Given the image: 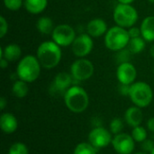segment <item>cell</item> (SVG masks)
I'll list each match as a JSON object with an SVG mask.
<instances>
[{
	"label": "cell",
	"instance_id": "41",
	"mask_svg": "<svg viewBox=\"0 0 154 154\" xmlns=\"http://www.w3.org/2000/svg\"><path fill=\"white\" fill-rule=\"evenodd\" d=\"M153 73H154V69H153Z\"/></svg>",
	"mask_w": 154,
	"mask_h": 154
},
{
	"label": "cell",
	"instance_id": "12",
	"mask_svg": "<svg viewBox=\"0 0 154 154\" xmlns=\"http://www.w3.org/2000/svg\"><path fill=\"white\" fill-rule=\"evenodd\" d=\"M116 79L120 84L132 85L137 78V69L133 63L124 62L118 64L116 68Z\"/></svg>",
	"mask_w": 154,
	"mask_h": 154
},
{
	"label": "cell",
	"instance_id": "38",
	"mask_svg": "<svg viewBox=\"0 0 154 154\" xmlns=\"http://www.w3.org/2000/svg\"><path fill=\"white\" fill-rule=\"evenodd\" d=\"M134 154H147V152H135Z\"/></svg>",
	"mask_w": 154,
	"mask_h": 154
},
{
	"label": "cell",
	"instance_id": "11",
	"mask_svg": "<svg viewBox=\"0 0 154 154\" xmlns=\"http://www.w3.org/2000/svg\"><path fill=\"white\" fill-rule=\"evenodd\" d=\"M111 145L117 154H132L135 147V142L131 134L121 133L113 137Z\"/></svg>",
	"mask_w": 154,
	"mask_h": 154
},
{
	"label": "cell",
	"instance_id": "8",
	"mask_svg": "<svg viewBox=\"0 0 154 154\" xmlns=\"http://www.w3.org/2000/svg\"><path fill=\"white\" fill-rule=\"evenodd\" d=\"M76 37L77 34L74 28L67 23L58 24L51 33V40L60 47L71 46Z\"/></svg>",
	"mask_w": 154,
	"mask_h": 154
},
{
	"label": "cell",
	"instance_id": "3",
	"mask_svg": "<svg viewBox=\"0 0 154 154\" xmlns=\"http://www.w3.org/2000/svg\"><path fill=\"white\" fill-rule=\"evenodd\" d=\"M42 69L37 57L28 54L18 61L16 66V76L19 79L27 83H32L40 77Z\"/></svg>",
	"mask_w": 154,
	"mask_h": 154
},
{
	"label": "cell",
	"instance_id": "17",
	"mask_svg": "<svg viewBox=\"0 0 154 154\" xmlns=\"http://www.w3.org/2000/svg\"><path fill=\"white\" fill-rule=\"evenodd\" d=\"M0 128L6 134H14L18 128L17 118L11 113H3L0 116Z\"/></svg>",
	"mask_w": 154,
	"mask_h": 154
},
{
	"label": "cell",
	"instance_id": "31",
	"mask_svg": "<svg viewBox=\"0 0 154 154\" xmlns=\"http://www.w3.org/2000/svg\"><path fill=\"white\" fill-rule=\"evenodd\" d=\"M128 30V33H129V36L130 38H137V37H140L142 36V32H141V29L140 27H136L135 25L134 26H132L130 27Z\"/></svg>",
	"mask_w": 154,
	"mask_h": 154
},
{
	"label": "cell",
	"instance_id": "29",
	"mask_svg": "<svg viewBox=\"0 0 154 154\" xmlns=\"http://www.w3.org/2000/svg\"><path fill=\"white\" fill-rule=\"evenodd\" d=\"M8 23L7 20L1 15L0 16V38H4L8 32Z\"/></svg>",
	"mask_w": 154,
	"mask_h": 154
},
{
	"label": "cell",
	"instance_id": "30",
	"mask_svg": "<svg viewBox=\"0 0 154 154\" xmlns=\"http://www.w3.org/2000/svg\"><path fill=\"white\" fill-rule=\"evenodd\" d=\"M141 147L143 149V151L144 152H149L151 153V152L154 149V142L153 140H150V139H146L145 141H143L141 143Z\"/></svg>",
	"mask_w": 154,
	"mask_h": 154
},
{
	"label": "cell",
	"instance_id": "19",
	"mask_svg": "<svg viewBox=\"0 0 154 154\" xmlns=\"http://www.w3.org/2000/svg\"><path fill=\"white\" fill-rule=\"evenodd\" d=\"M48 6V0H24L23 7L32 14H39L45 11Z\"/></svg>",
	"mask_w": 154,
	"mask_h": 154
},
{
	"label": "cell",
	"instance_id": "18",
	"mask_svg": "<svg viewBox=\"0 0 154 154\" xmlns=\"http://www.w3.org/2000/svg\"><path fill=\"white\" fill-rule=\"evenodd\" d=\"M142 37L148 42H154V15L146 16L140 25Z\"/></svg>",
	"mask_w": 154,
	"mask_h": 154
},
{
	"label": "cell",
	"instance_id": "39",
	"mask_svg": "<svg viewBox=\"0 0 154 154\" xmlns=\"http://www.w3.org/2000/svg\"><path fill=\"white\" fill-rule=\"evenodd\" d=\"M148 2H150L152 4H154V0H148Z\"/></svg>",
	"mask_w": 154,
	"mask_h": 154
},
{
	"label": "cell",
	"instance_id": "40",
	"mask_svg": "<svg viewBox=\"0 0 154 154\" xmlns=\"http://www.w3.org/2000/svg\"><path fill=\"white\" fill-rule=\"evenodd\" d=\"M150 154H154V149L152 150V152H151V153Z\"/></svg>",
	"mask_w": 154,
	"mask_h": 154
},
{
	"label": "cell",
	"instance_id": "2",
	"mask_svg": "<svg viewBox=\"0 0 154 154\" xmlns=\"http://www.w3.org/2000/svg\"><path fill=\"white\" fill-rule=\"evenodd\" d=\"M66 107L72 113L80 114L87 110L89 106L88 92L78 85L71 86L63 96Z\"/></svg>",
	"mask_w": 154,
	"mask_h": 154
},
{
	"label": "cell",
	"instance_id": "9",
	"mask_svg": "<svg viewBox=\"0 0 154 154\" xmlns=\"http://www.w3.org/2000/svg\"><path fill=\"white\" fill-rule=\"evenodd\" d=\"M88 143L97 150L104 149L112 143V133L103 126L93 127L88 134Z\"/></svg>",
	"mask_w": 154,
	"mask_h": 154
},
{
	"label": "cell",
	"instance_id": "21",
	"mask_svg": "<svg viewBox=\"0 0 154 154\" xmlns=\"http://www.w3.org/2000/svg\"><path fill=\"white\" fill-rule=\"evenodd\" d=\"M27 82L22 80V79H17L15 80L13 85H12V94L17 97V98H23L25 97L28 93H29V87H28Z\"/></svg>",
	"mask_w": 154,
	"mask_h": 154
},
{
	"label": "cell",
	"instance_id": "27",
	"mask_svg": "<svg viewBox=\"0 0 154 154\" xmlns=\"http://www.w3.org/2000/svg\"><path fill=\"white\" fill-rule=\"evenodd\" d=\"M24 0H3L5 7L12 12L18 11L23 5Z\"/></svg>",
	"mask_w": 154,
	"mask_h": 154
},
{
	"label": "cell",
	"instance_id": "23",
	"mask_svg": "<svg viewBox=\"0 0 154 154\" xmlns=\"http://www.w3.org/2000/svg\"><path fill=\"white\" fill-rule=\"evenodd\" d=\"M97 151L89 143H79L74 148L73 154H97Z\"/></svg>",
	"mask_w": 154,
	"mask_h": 154
},
{
	"label": "cell",
	"instance_id": "7",
	"mask_svg": "<svg viewBox=\"0 0 154 154\" xmlns=\"http://www.w3.org/2000/svg\"><path fill=\"white\" fill-rule=\"evenodd\" d=\"M70 74L76 81H86L95 72V67L91 60L86 58H79L70 66Z\"/></svg>",
	"mask_w": 154,
	"mask_h": 154
},
{
	"label": "cell",
	"instance_id": "4",
	"mask_svg": "<svg viewBox=\"0 0 154 154\" xmlns=\"http://www.w3.org/2000/svg\"><path fill=\"white\" fill-rule=\"evenodd\" d=\"M130 39L127 29L115 25L107 30L104 36V43L106 49L117 52L127 47Z\"/></svg>",
	"mask_w": 154,
	"mask_h": 154
},
{
	"label": "cell",
	"instance_id": "22",
	"mask_svg": "<svg viewBox=\"0 0 154 154\" xmlns=\"http://www.w3.org/2000/svg\"><path fill=\"white\" fill-rule=\"evenodd\" d=\"M146 46V41L142 37L137 38H132L130 39V42L127 45V49L132 52V54H138L141 53Z\"/></svg>",
	"mask_w": 154,
	"mask_h": 154
},
{
	"label": "cell",
	"instance_id": "15",
	"mask_svg": "<svg viewBox=\"0 0 154 154\" xmlns=\"http://www.w3.org/2000/svg\"><path fill=\"white\" fill-rule=\"evenodd\" d=\"M22 54V48L16 43H9L0 50V59L4 58L9 62L19 61L23 58Z\"/></svg>",
	"mask_w": 154,
	"mask_h": 154
},
{
	"label": "cell",
	"instance_id": "5",
	"mask_svg": "<svg viewBox=\"0 0 154 154\" xmlns=\"http://www.w3.org/2000/svg\"><path fill=\"white\" fill-rule=\"evenodd\" d=\"M129 97L132 103L140 107L149 106L153 100V90L152 87L144 81H135L131 85Z\"/></svg>",
	"mask_w": 154,
	"mask_h": 154
},
{
	"label": "cell",
	"instance_id": "16",
	"mask_svg": "<svg viewBox=\"0 0 154 154\" xmlns=\"http://www.w3.org/2000/svg\"><path fill=\"white\" fill-rule=\"evenodd\" d=\"M143 120V114L142 112V108L134 106H130L126 109L125 113V121L131 127H136L141 125Z\"/></svg>",
	"mask_w": 154,
	"mask_h": 154
},
{
	"label": "cell",
	"instance_id": "32",
	"mask_svg": "<svg viewBox=\"0 0 154 154\" xmlns=\"http://www.w3.org/2000/svg\"><path fill=\"white\" fill-rule=\"evenodd\" d=\"M130 88H131V85H124V84H120V85H119V88H118L119 93H120L121 95H123V96H127V97H129Z\"/></svg>",
	"mask_w": 154,
	"mask_h": 154
},
{
	"label": "cell",
	"instance_id": "20",
	"mask_svg": "<svg viewBox=\"0 0 154 154\" xmlns=\"http://www.w3.org/2000/svg\"><path fill=\"white\" fill-rule=\"evenodd\" d=\"M55 26L53 24L52 19L48 16H41L36 22V29L37 31L43 35L51 34Z\"/></svg>",
	"mask_w": 154,
	"mask_h": 154
},
{
	"label": "cell",
	"instance_id": "1",
	"mask_svg": "<svg viewBox=\"0 0 154 154\" xmlns=\"http://www.w3.org/2000/svg\"><path fill=\"white\" fill-rule=\"evenodd\" d=\"M36 57L42 68L45 69H52L56 68L61 60V47L55 43L52 40L44 41L38 46Z\"/></svg>",
	"mask_w": 154,
	"mask_h": 154
},
{
	"label": "cell",
	"instance_id": "25",
	"mask_svg": "<svg viewBox=\"0 0 154 154\" xmlns=\"http://www.w3.org/2000/svg\"><path fill=\"white\" fill-rule=\"evenodd\" d=\"M124 129V121L120 117H116L112 119L109 125V131L112 133V134L116 135L118 134H121Z\"/></svg>",
	"mask_w": 154,
	"mask_h": 154
},
{
	"label": "cell",
	"instance_id": "14",
	"mask_svg": "<svg viewBox=\"0 0 154 154\" xmlns=\"http://www.w3.org/2000/svg\"><path fill=\"white\" fill-rule=\"evenodd\" d=\"M108 29L106 22L102 18L91 19L87 24V33L93 39L105 36Z\"/></svg>",
	"mask_w": 154,
	"mask_h": 154
},
{
	"label": "cell",
	"instance_id": "24",
	"mask_svg": "<svg viewBox=\"0 0 154 154\" xmlns=\"http://www.w3.org/2000/svg\"><path fill=\"white\" fill-rule=\"evenodd\" d=\"M131 135H132V137L135 143H142L143 141H145L147 139V136H148L146 129L142 125L134 127L132 130Z\"/></svg>",
	"mask_w": 154,
	"mask_h": 154
},
{
	"label": "cell",
	"instance_id": "10",
	"mask_svg": "<svg viewBox=\"0 0 154 154\" xmlns=\"http://www.w3.org/2000/svg\"><path fill=\"white\" fill-rule=\"evenodd\" d=\"M94 48L93 38L86 33L77 35L73 43L71 44V51L78 58H86L91 53Z\"/></svg>",
	"mask_w": 154,
	"mask_h": 154
},
{
	"label": "cell",
	"instance_id": "26",
	"mask_svg": "<svg viewBox=\"0 0 154 154\" xmlns=\"http://www.w3.org/2000/svg\"><path fill=\"white\" fill-rule=\"evenodd\" d=\"M8 154H29V149L24 143L17 142L9 147Z\"/></svg>",
	"mask_w": 154,
	"mask_h": 154
},
{
	"label": "cell",
	"instance_id": "35",
	"mask_svg": "<svg viewBox=\"0 0 154 154\" xmlns=\"http://www.w3.org/2000/svg\"><path fill=\"white\" fill-rule=\"evenodd\" d=\"M8 63H9V61L6 60L5 59H4V58L0 59V67H1L3 69H6V68L8 67Z\"/></svg>",
	"mask_w": 154,
	"mask_h": 154
},
{
	"label": "cell",
	"instance_id": "13",
	"mask_svg": "<svg viewBox=\"0 0 154 154\" xmlns=\"http://www.w3.org/2000/svg\"><path fill=\"white\" fill-rule=\"evenodd\" d=\"M73 77L72 75L68 72L65 71H61L60 73H58L52 82L51 85V93H59V94H62L64 96L65 92L71 87L73 86Z\"/></svg>",
	"mask_w": 154,
	"mask_h": 154
},
{
	"label": "cell",
	"instance_id": "37",
	"mask_svg": "<svg viewBox=\"0 0 154 154\" xmlns=\"http://www.w3.org/2000/svg\"><path fill=\"white\" fill-rule=\"evenodd\" d=\"M150 54H151V56L154 59V43L151 46V48H150Z\"/></svg>",
	"mask_w": 154,
	"mask_h": 154
},
{
	"label": "cell",
	"instance_id": "33",
	"mask_svg": "<svg viewBox=\"0 0 154 154\" xmlns=\"http://www.w3.org/2000/svg\"><path fill=\"white\" fill-rule=\"evenodd\" d=\"M147 128L148 130L154 134V116L153 117H151L148 121H147Z\"/></svg>",
	"mask_w": 154,
	"mask_h": 154
},
{
	"label": "cell",
	"instance_id": "34",
	"mask_svg": "<svg viewBox=\"0 0 154 154\" xmlns=\"http://www.w3.org/2000/svg\"><path fill=\"white\" fill-rule=\"evenodd\" d=\"M7 106V100L5 99V97H0V109L3 111Z\"/></svg>",
	"mask_w": 154,
	"mask_h": 154
},
{
	"label": "cell",
	"instance_id": "36",
	"mask_svg": "<svg viewBox=\"0 0 154 154\" xmlns=\"http://www.w3.org/2000/svg\"><path fill=\"white\" fill-rule=\"evenodd\" d=\"M135 0H117L119 4H125V5H132Z\"/></svg>",
	"mask_w": 154,
	"mask_h": 154
},
{
	"label": "cell",
	"instance_id": "6",
	"mask_svg": "<svg viewBox=\"0 0 154 154\" xmlns=\"http://www.w3.org/2000/svg\"><path fill=\"white\" fill-rule=\"evenodd\" d=\"M113 19L116 25L129 29L134 26L139 19L138 11L132 5L117 4L113 11Z\"/></svg>",
	"mask_w": 154,
	"mask_h": 154
},
{
	"label": "cell",
	"instance_id": "28",
	"mask_svg": "<svg viewBox=\"0 0 154 154\" xmlns=\"http://www.w3.org/2000/svg\"><path fill=\"white\" fill-rule=\"evenodd\" d=\"M132 55H133L132 52H131L127 48H125V49H124V50H121V51H117L116 58H117V62H118V64L124 63V62H129Z\"/></svg>",
	"mask_w": 154,
	"mask_h": 154
}]
</instances>
